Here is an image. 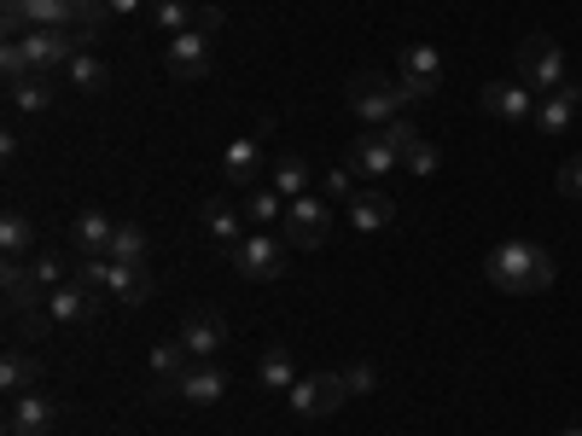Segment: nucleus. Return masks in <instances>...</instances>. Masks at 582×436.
Returning a JSON list of instances; mask_svg holds the SVG:
<instances>
[{"label": "nucleus", "instance_id": "36", "mask_svg": "<svg viewBox=\"0 0 582 436\" xmlns=\"http://www.w3.org/2000/svg\"><path fill=\"white\" fill-rule=\"evenodd\" d=\"M437 164H443V151H437L432 140H420L408 158H402V169H408V175H437Z\"/></svg>", "mask_w": 582, "mask_h": 436}, {"label": "nucleus", "instance_id": "26", "mask_svg": "<svg viewBox=\"0 0 582 436\" xmlns=\"http://www.w3.org/2000/svg\"><path fill=\"white\" fill-rule=\"evenodd\" d=\"M239 221H245V216H239V210H227L221 198H210V204H205V234H210V239H221L227 250H234V245L245 239V234H239Z\"/></svg>", "mask_w": 582, "mask_h": 436}, {"label": "nucleus", "instance_id": "5", "mask_svg": "<svg viewBox=\"0 0 582 436\" xmlns=\"http://www.w3.org/2000/svg\"><path fill=\"white\" fill-rule=\"evenodd\" d=\"M326 234H333V198L303 192V198H292V204H286V245L315 250Z\"/></svg>", "mask_w": 582, "mask_h": 436}, {"label": "nucleus", "instance_id": "9", "mask_svg": "<svg viewBox=\"0 0 582 436\" xmlns=\"http://www.w3.org/2000/svg\"><path fill=\"white\" fill-rule=\"evenodd\" d=\"M181 344H187L193 361H216L221 344H227V320H221L216 309H193V315L181 320Z\"/></svg>", "mask_w": 582, "mask_h": 436}, {"label": "nucleus", "instance_id": "6", "mask_svg": "<svg viewBox=\"0 0 582 436\" xmlns=\"http://www.w3.org/2000/svg\"><path fill=\"white\" fill-rule=\"evenodd\" d=\"M234 268L245 279H280L286 274V250H280V239H268V234H245L234 245Z\"/></svg>", "mask_w": 582, "mask_h": 436}, {"label": "nucleus", "instance_id": "12", "mask_svg": "<svg viewBox=\"0 0 582 436\" xmlns=\"http://www.w3.org/2000/svg\"><path fill=\"white\" fill-rule=\"evenodd\" d=\"M477 106H484L490 117H501V122H530V117H536V99H530L524 82H484Z\"/></svg>", "mask_w": 582, "mask_h": 436}, {"label": "nucleus", "instance_id": "21", "mask_svg": "<svg viewBox=\"0 0 582 436\" xmlns=\"http://www.w3.org/2000/svg\"><path fill=\"white\" fill-rule=\"evenodd\" d=\"M36 378H41V361H36L30 349H12L7 367H0V390H7V396H30Z\"/></svg>", "mask_w": 582, "mask_h": 436}, {"label": "nucleus", "instance_id": "44", "mask_svg": "<svg viewBox=\"0 0 582 436\" xmlns=\"http://www.w3.org/2000/svg\"><path fill=\"white\" fill-rule=\"evenodd\" d=\"M560 436H582V430H560Z\"/></svg>", "mask_w": 582, "mask_h": 436}, {"label": "nucleus", "instance_id": "31", "mask_svg": "<svg viewBox=\"0 0 582 436\" xmlns=\"http://www.w3.org/2000/svg\"><path fill=\"white\" fill-rule=\"evenodd\" d=\"M47 326H53V309H47V297L23 303V309H12V331L18 338H47Z\"/></svg>", "mask_w": 582, "mask_h": 436}, {"label": "nucleus", "instance_id": "43", "mask_svg": "<svg viewBox=\"0 0 582 436\" xmlns=\"http://www.w3.org/2000/svg\"><path fill=\"white\" fill-rule=\"evenodd\" d=\"M106 7H111V18H117V12L129 18V12H140V7H146V0H106Z\"/></svg>", "mask_w": 582, "mask_h": 436}, {"label": "nucleus", "instance_id": "19", "mask_svg": "<svg viewBox=\"0 0 582 436\" xmlns=\"http://www.w3.org/2000/svg\"><path fill=\"white\" fill-rule=\"evenodd\" d=\"M111 297L129 303V309H140V303L151 297V274H146V262H111Z\"/></svg>", "mask_w": 582, "mask_h": 436}, {"label": "nucleus", "instance_id": "25", "mask_svg": "<svg viewBox=\"0 0 582 436\" xmlns=\"http://www.w3.org/2000/svg\"><path fill=\"white\" fill-rule=\"evenodd\" d=\"M257 378L268 384V390H292V384H297L303 373L292 367V349H280V344H274V349H263V367H257Z\"/></svg>", "mask_w": 582, "mask_h": 436}, {"label": "nucleus", "instance_id": "14", "mask_svg": "<svg viewBox=\"0 0 582 436\" xmlns=\"http://www.w3.org/2000/svg\"><path fill=\"white\" fill-rule=\"evenodd\" d=\"M221 396H227V373L216 361H198V367L181 373V402L187 407H216Z\"/></svg>", "mask_w": 582, "mask_h": 436}, {"label": "nucleus", "instance_id": "30", "mask_svg": "<svg viewBox=\"0 0 582 436\" xmlns=\"http://www.w3.org/2000/svg\"><path fill=\"white\" fill-rule=\"evenodd\" d=\"M30 245H36V227H30V216H18V210H7V216H0V250H7V256H23Z\"/></svg>", "mask_w": 582, "mask_h": 436}, {"label": "nucleus", "instance_id": "11", "mask_svg": "<svg viewBox=\"0 0 582 436\" xmlns=\"http://www.w3.org/2000/svg\"><path fill=\"white\" fill-rule=\"evenodd\" d=\"M53 425H59V407L47 402V396H12V407H7V436H53Z\"/></svg>", "mask_w": 582, "mask_h": 436}, {"label": "nucleus", "instance_id": "42", "mask_svg": "<svg viewBox=\"0 0 582 436\" xmlns=\"http://www.w3.org/2000/svg\"><path fill=\"white\" fill-rule=\"evenodd\" d=\"M221 23H227V18H221V7H198V23H193V30H198V36H216Z\"/></svg>", "mask_w": 582, "mask_h": 436}, {"label": "nucleus", "instance_id": "16", "mask_svg": "<svg viewBox=\"0 0 582 436\" xmlns=\"http://www.w3.org/2000/svg\"><path fill=\"white\" fill-rule=\"evenodd\" d=\"M106 23H111L106 0H70V23H65V30L76 36V47H93L99 36H106Z\"/></svg>", "mask_w": 582, "mask_h": 436}, {"label": "nucleus", "instance_id": "10", "mask_svg": "<svg viewBox=\"0 0 582 436\" xmlns=\"http://www.w3.org/2000/svg\"><path fill=\"white\" fill-rule=\"evenodd\" d=\"M169 76L175 82H205L210 76V36H198V30L169 36Z\"/></svg>", "mask_w": 582, "mask_h": 436}, {"label": "nucleus", "instance_id": "29", "mask_svg": "<svg viewBox=\"0 0 582 436\" xmlns=\"http://www.w3.org/2000/svg\"><path fill=\"white\" fill-rule=\"evenodd\" d=\"M7 93H12V111H47V106H53V82H47V76H30V82H12Z\"/></svg>", "mask_w": 582, "mask_h": 436}, {"label": "nucleus", "instance_id": "18", "mask_svg": "<svg viewBox=\"0 0 582 436\" xmlns=\"http://www.w3.org/2000/svg\"><path fill=\"white\" fill-rule=\"evenodd\" d=\"M391 216H396V204L385 192H356L349 198V227H356V234H378V227H391Z\"/></svg>", "mask_w": 582, "mask_h": 436}, {"label": "nucleus", "instance_id": "2", "mask_svg": "<svg viewBox=\"0 0 582 436\" xmlns=\"http://www.w3.org/2000/svg\"><path fill=\"white\" fill-rule=\"evenodd\" d=\"M349 111L362 117V128H385L391 117H402V88H396V76L385 70H362V76H349Z\"/></svg>", "mask_w": 582, "mask_h": 436}, {"label": "nucleus", "instance_id": "1", "mask_svg": "<svg viewBox=\"0 0 582 436\" xmlns=\"http://www.w3.org/2000/svg\"><path fill=\"white\" fill-rule=\"evenodd\" d=\"M484 279L495 291H513V297H530V291H548L553 286V256L530 239H501L490 256H484Z\"/></svg>", "mask_w": 582, "mask_h": 436}, {"label": "nucleus", "instance_id": "24", "mask_svg": "<svg viewBox=\"0 0 582 436\" xmlns=\"http://www.w3.org/2000/svg\"><path fill=\"white\" fill-rule=\"evenodd\" d=\"M286 204H292V198H280L274 187H250V192H245V221H257V227L286 221Z\"/></svg>", "mask_w": 582, "mask_h": 436}, {"label": "nucleus", "instance_id": "39", "mask_svg": "<svg viewBox=\"0 0 582 436\" xmlns=\"http://www.w3.org/2000/svg\"><path fill=\"white\" fill-rule=\"evenodd\" d=\"M396 88H402V106H420V99L437 93V82H420V76H396Z\"/></svg>", "mask_w": 582, "mask_h": 436}, {"label": "nucleus", "instance_id": "17", "mask_svg": "<svg viewBox=\"0 0 582 436\" xmlns=\"http://www.w3.org/2000/svg\"><path fill=\"white\" fill-rule=\"evenodd\" d=\"M111 234H117V221L106 210H82V216H76V227H70V239L82 245V256H106Z\"/></svg>", "mask_w": 582, "mask_h": 436}, {"label": "nucleus", "instance_id": "40", "mask_svg": "<svg viewBox=\"0 0 582 436\" xmlns=\"http://www.w3.org/2000/svg\"><path fill=\"white\" fill-rule=\"evenodd\" d=\"M560 192H565V198H582V151L560 169Z\"/></svg>", "mask_w": 582, "mask_h": 436}, {"label": "nucleus", "instance_id": "34", "mask_svg": "<svg viewBox=\"0 0 582 436\" xmlns=\"http://www.w3.org/2000/svg\"><path fill=\"white\" fill-rule=\"evenodd\" d=\"M0 70H7V88H12V82H30V76H41V70L30 65V53H23V41H7V47H0Z\"/></svg>", "mask_w": 582, "mask_h": 436}, {"label": "nucleus", "instance_id": "37", "mask_svg": "<svg viewBox=\"0 0 582 436\" xmlns=\"http://www.w3.org/2000/svg\"><path fill=\"white\" fill-rule=\"evenodd\" d=\"M326 198H356V169H349V164H338L333 175H326Z\"/></svg>", "mask_w": 582, "mask_h": 436}, {"label": "nucleus", "instance_id": "38", "mask_svg": "<svg viewBox=\"0 0 582 436\" xmlns=\"http://www.w3.org/2000/svg\"><path fill=\"white\" fill-rule=\"evenodd\" d=\"M344 384H349V396H373V390H378V373H373L367 361H356V367L344 373Z\"/></svg>", "mask_w": 582, "mask_h": 436}, {"label": "nucleus", "instance_id": "7", "mask_svg": "<svg viewBox=\"0 0 582 436\" xmlns=\"http://www.w3.org/2000/svg\"><path fill=\"white\" fill-rule=\"evenodd\" d=\"M263 140L257 135H239V140H227V151H221V181L227 187H239V192H250L263 181Z\"/></svg>", "mask_w": 582, "mask_h": 436}, {"label": "nucleus", "instance_id": "28", "mask_svg": "<svg viewBox=\"0 0 582 436\" xmlns=\"http://www.w3.org/2000/svg\"><path fill=\"white\" fill-rule=\"evenodd\" d=\"M268 187L280 198H303V192H309V164H303V158H280V164H274V175H268Z\"/></svg>", "mask_w": 582, "mask_h": 436}, {"label": "nucleus", "instance_id": "27", "mask_svg": "<svg viewBox=\"0 0 582 436\" xmlns=\"http://www.w3.org/2000/svg\"><path fill=\"white\" fill-rule=\"evenodd\" d=\"M106 256H111V262H146V227L140 221H117Z\"/></svg>", "mask_w": 582, "mask_h": 436}, {"label": "nucleus", "instance_id": "20", "mask_svg": "<svg viewBox=\"0 0 582 436\" xmlns=\"http://www.w3.org/2000/svg\"><path fill=\"white\" fill-rule=\"evenodd\" d=\"M402 76H420V82H437L443 88V53L432 41H408L402 47V65H396Z\"/></svg>", "mask_w": 582, "mask_h": 436}, {"label": "nucleus", "instance_id": "22", "mask_svg": "<svg viewBox=\"0 0 582 436\" xmlns=\"http://www.w3.org/2000/svg\"><path fill=\"white\" fill-rule=\"evenodd\" d=\"M70 279H76V286H82L88 297H93V315H99V297L111 291V256H82Z\"/></svg>", "mask_w": 582, "mask_h": 436}, {"label": "nucleus", "instance_id": "41", "mask_svg": "<svg viewBox=\"0 0 582 436\" xmlns=\"http://www.w3.org/2000/svg\"><path fill=\"white\" fill-rule=\"evenodd\" d=\"M0 7H7V12H0V23H7V41H18L23 36V0H0Z\"/></svg>", "mask_w": 582, "mask_h": 436}, {"label": "nucleus", "instance_id": "33", "mask_svg": "<svg viewBox=\"0 0 582 436\" xmlns=\"http://www.w3.org/2000/svg\"><path fill=\"white\" fill-rule=\"evenodd\" d=\"M378 140H385V146L396 151V158H408V151L420 146V128H414L408 117H391L385 128H378Z\"/></svg>", "mask_w": 582, "mask_h": 436}, {"label": "nucleus", "instance_id": "15", "mask_svg": "<svg viewBox=\"0 0 582 436\" xmlns=\"http://www.w3.org/2000/svg\"><path fill=\"white\" fill-rule=\"evenodd\" d=\"M344 164L356 169V175H391V169H402V158H396L385 140H378V128H367V135L349 146V158H344Z\"/></svg>", "mask_w": 582, "mask_h": 436}, {"label": "nucleus", "instance_id": "35", "mask_svg": "<svg viewBox=\"0 0 582 436\" xmlns=\"http://www.w3.org/2000/svg\"><path fill=\"white\" fill-rule=\"evenodd\" d=\"M65 274H76V268H65V256H53V250H47V256H36V279H41V291H59V286H70Z\"/></svg>", "mask_w": 582, "mask_h": 436}, {"label": "nucleus", "instance_id": "32", "mask_svg": "<svg viewBox=\"0 0 582 436\" xmlns=\"http://www.w3.org/2000/svg\"><path fill=\"white\" fill-rule=\"evenodd\" d=\"M65 76H70V82L82 88V93H99V88H106V65H99V59L88 53V47H82V53H76V59L65 65Z\"/></svg>", "mask_w": 582, "mask_h": 436}, {"label": "nucleus", "instance_id": "23", "mask_svg": "<svg viewBox=\"0 0 582 436\" xmlns=\"http://www.w3.org/2000/svg\"><path fill=\"white\" fill-rule=\"evenodd\" d=\"M151 23H158L164 36H187L198 23V7L193 0H151Z\"/></svg>", "mask_w": 582, "mask_h": 436}, {"label": "nucleus", "instance_id": "3", "mask_svg": "<svg viewBox=\"0 0 582 436\" xmlns=\"http://www.w3.org/2000/svg\"><path fill=\"white\" fill-rule=\"evenodd\" d=\"M286 402H292L297 419H326L349 402V384H344V373H303L286 390Z\"/></svg>", "mask_w": 582, "mask_h": 436}, {"label": "nucleus", "instance_id": "4", "mask_svg": "<svg viewBox=\"0 0 582 436\" xmlns=\"http://www.w3.org/2000/svg\"><path fill=\"white\" fill-rule=\"evenodd\" d=\"M519 82L524 88H542V93L565 88V53H560V41H553V36H524V47H519Z\"/></svg>", "mask_w": 582, "mask_h": 436}, {"label": "nucleus", "instance_id": "8", "mask_svg": "<svg viewBox=\"0 0 582 436\" xmlns=\"http://www.w3.org/2000/svg\"><path fill=\"white\" fill-rule=\"evenodd\" d=\"M23 41V53H30V65L41 70V76H53V70H65L82 47H76V36L70 30H30V36H18Z\"/></svg>", "mask_w": 582, "mask_h": 436}, {"label": "nucleus", "instance_id": "13", "mask_svg": "<svg viewBox=\"0 0 582 436\" xmlns=\"http://www.w3.org/2000/svg\"><path fill=\"white\" fill-rule=\"evenodd\" d=\"M576 111H582V88L565 82V88H553V93L536 99V117H530V122H536L542 135H565V128L576 122Z\"/></svg>", "mask_w": 582, "mask_h": 436}]
</instances>
